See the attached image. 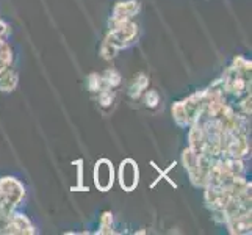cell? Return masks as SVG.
<instances>
[{"label":"cell","instance_id":"1","mask_svg":"<svg viewBox=\"0 0 252 235\" xmlns=\"http://www.w3.org/2000/svg\"><path fill=\"white\" fill-rule=\"evenodd\" d=\"M205 102H207V93L194 94V96H191L188 101L174 105L172 115L177 119L179 124L196 123V121L201 118V113L204 111Z\"/></svg>","mask_w":252,"mask_h":235},{"label":"cell","instance_id":"2","mask_svg":"<svg viewBox=\"0 0 252 235\" xmlns=\"http://www.w3.org/2000/svg\"><path fill=\"white\" fill-rule=\"evenodd\" d=\"M136 32H138V27L133 22H130V21L118 22V24H115V29L108 33L105 44L119 50L121 47H124L128 44V42L133 41V38L136 36Z\"/></svg>","mask_w":252,"mask_h":235},{"label":"cell","instance_id":"3","mask_svg":"<svg viewBox=\"0 0 252 235\" xmlns=\"http://www.w3.org/2000/svg\"><path fill=\"white\" fill-rule=\"evenodd\" d=\"M0 191H2L3 198L6 199V202L10 204L13 208H14V205H17V202H19L24 196L22 185L16 179H11V177H5V179L0 180Z\"/></svg>","mask_w":252,"mask_h":235},{"label":"cell","instance_id":"4","mask_svg":"<svg viewBox=\"0 0 252 235\" xmlns=\"http://www.w3.org/2000/svg\"><path fill=\"white\" fill-rule=\"evenodd\" d=\"M119 179H121V187L127 191H132L138 184V168L133 160H126L121 165L119 171Z\"/></svg>","mask_w":252,"mask_h":235},{"label":"cell","instance_id":"5","mask_svg":"<svg viewBox=\"0 0 252 235\" xmlns=\"http://www.w3.org/2000/svg\"><path fill=\"white\" fill-rule=\"evenodd\" d=\"M94 179H95V185L99 190L107 191L111 184H113V167L108 160H100L95 165V171H94Z\"/></svg>","mask_w":252,"mask_h":235},{"label":"cell","instance_id":"6","mask_svg":"<svg viewBox=\"0 0 252 235\" xmlns=\"http://www.w3.org/2000/svg\"><path fill=\"white\" fill-rule=\"evenodd\" d=\"M138 3L136 2H121L116 5L115 13H113V24L123 22V21H130V17H133L138 13Z\"/></svg>","mask_w":252,"mask_h":235},{"label":"cell","instance_id":"7","mask_svg":"<svg viewBox=\"0 0 252 235\" xmlns=\"http://www.w3.org/2000/svg\"><path fill=\"white\" fill-rule=\"evenodd\" d=\"M33 232H34V229L27 218H24L21 215L10 216L6 234H33Z\"/></svg>","mask_w":252,"mask_h":235},{"label":"cell","instance_id":"8","mask_svg":"<svg viewBox=\"0 0 252 235\" xmlns=\"http://www.w3.org/2000/svg\"><path fill=\"white\" fill-rule=\"evenodd\" d=\"M16 82H17V77L13 71H5L2 72V77H0V90L2 91H11L14 86H16Z\"/></svg>","mask_w":252,"mask_h":235},{"label":"cell","instance_id":"9","mask_svg":"<svg viewBox=\"0 0 252 235\" xmlns=\"http://www.w3.org/2000/svg\"><path fill=\"white\" fill-rule=\"evenodd\" d=\"M11 62V50L8 47L6 42H3L0 39V74H2L5 69L8 67Z\"/></svg>","mask_w":252,"mask_h":235},{"label":"cell","instance_id":"10","mask_svg":"<svg viewBox=\"0 0 252 235\" xmlns=\"http://www.w3.org/2000/svg\"><path fill=\"white\" fill-rule=\"evenodd\" d=\"M147 86V78L144 75H138L135 77V80L132 83V86H130V94L133 96V98H136V96H140V93Z\"/></svg>","mask_w":252,"mask_h":235},{"label":"cell","instance_id":"11","mask_svg":"<svg viewBox=\"0 0 252 235\" xmlns=\"http://www.w3.org/2000/svg\"><path fill=\"white\" fill-rule=\"evenodd\" d=\"M146 102H147V107H157V103L160 102L158 93L149 91V93H147V96H146Z\"/></svg>","mask_w":252,"mask_h":235},{"label":"cell","instance_id":"12","mask_svg":"<svg viewBox=\"0 0 252 235\" xmlns=\"http://www.w3.org/2000/svg\"><path fill=\"white\" fill-rule=\"evenodd\" d=\"M111 215L110 213H105L103 215V218H102V234H111Z\"/></svg>","mask_w":252,"mask_h":235}]
</instances>
